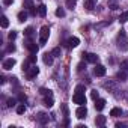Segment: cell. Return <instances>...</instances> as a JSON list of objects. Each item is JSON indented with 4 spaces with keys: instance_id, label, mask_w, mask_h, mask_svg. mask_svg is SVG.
<instances>
[{
    "instance_id": "6da1fadb",
    "label": "cell",
    "mask_w": 128,
    "mask_h": 128,
    "mask_svg": "<svg viewBox=\"0 0 128 128\" xmlns=\"http://www.w3.org/2000/svg\"><path fill=\"white\" fill-rule=\"evenodd\" d=\"M118 48L120 51H128V38H126V32L125 30H119L118 33Z\"/></svg>"
},
{
    "instance_id": "7a4b0ae2",
    "label": "cell",
    "mask_w": 128,
    "mask_h": 128,
    "mask_svg": "<svg viewBox=\"0 0 128 128\" xmlns=\"http://www.w3.org/2000/svg\"><path fill=\"white\" fill-rule=\"evenodd\" d=\"M48 36H50V27H48V26H42V27H41V32H39V45H41V47L45 45Z\"/></svg>"
},
{
    "instance_id": "3957f363",
    "label": "cell",
    "mask_w": 128,
    "mask_h": 128,
    "mask_svg": "<svg viewBox=\"0 0 128 128\" xmlns=\"http://www.w3.org/2000/svg\"><path fill=\"white\" fill-rule=\"evenodd\" d=\"M72 101L78 106H84L86 104V96H84V92H76L74 96H72Z\"/></svg>"
},
{
    "instance_id": "277c9868",
    "label": "cell",
    "mask_w": 128,
    "mask_h": 128,
    "mask_svg": "<svg viewBox=\"0 0 128 128\" xmlns=\"http://www.w3.org/2000/svg\"><path fill=\"white\" fill-rule=\"evenodd\" d=\"M82 56H83V57H84V59H86L89 63H94V65H96V63H98V60H100V57H98L95 53H83Z\"/></svg>"
},
{
    "instance_id": "5b68a950",
    "label": "cell",
    "mask_w": 128,
    "mask_h": 128,
    "mask_svg": "<svg viewBox=\"0 0 128 128\" xmlns=\"http://www.w3.org/2000/svg\"><path fill=\"white\" fill-rule=\"evenodd\" d=\"M106 72H107L106 66H104V65H98V63H96L95 68H94V76H96V77H104Z\"/></svg>"
},
{
    "instance_id": "8992f818",
    "label": "cell",
    "mask_w": 128,
    "mask_h": 128,
    "mask_svg": "<svg viewBox=\"0 0 128 128\" xmlns=\"http://www.w3.org/2000/svg\"><path fill=\"white\" fill-rule=\"evenodd\" d=\"M38 74H39V68H38L36 65H33V66H30V68L27 70V72H26V77H27L29 80H32V78H35Z\"/></svg>"
},
{
    "instance_id": "52a82bcc",
    "label": "cell",
    "mask_w": 128,
    "mask_h": 128,
    "mask_svg": "<svg viewBox=\"0 0 128 128\" xmlns=\"http://www.w3.org/2000/svg\"><path fill=\"white\" fill-rule=\"evenodd\" d=\"M24 45H26V48H27L30 53H38V50H39V47L32 41V38H29V39L26 41V44H24Z\"/></svg>"
},
{
    "instance_id": "ba28073f",
    "label": "cell",
    "mask_w": 128,
    "mask_h": 128,
    "mask_svg": "<svg viewBox=\"0 0 128 128\" xmlns=\"http://www.w3.org/2000/svg\"><path fill=\"white\" fill-rule=\"evenodd\" d=\"M86 114H88V108H86V106H80V107L77 108V112H76V116H77L78 119H84Z\"/></svg>"
},
{
    "instance_id": "9c48e42d",
    "label": "cell",
    "mask_w": 128,
    "mask_h": 128,
    "mask_svg": "<svg viewBox=\"0 0 128 128\" xmlns=\"http://www.w3.org/2000/svg\"><path fill=\"white\" fill-rule=\"evenodd\" d=\"M2 66H3V70H6V71H8V70H12V68L15 66V59H12V57L6 59V60L3 62V65H2Z\"/></svg>"
},
{
    "instance_id": "30bf717a",
    "label": "cell",
    "mask_w": 128,
    "mask_h": 128,
    "mask_svg": "<svg viewBox=\"0 0 128 128\" xmlns=\"http://www.w3.org/2000/svg\"><path fill=\"white\" fill-rule=\"evenodd\" d=\"M65 44H66V47H68V48H74V47H77V45L80 44V39H78V38H76V36H71Z\"/></svg>"
},
{
    "instance_id": "8fae6325",
    "label": "cell",
    "mask_w": 128,
    "mask_h": 128,
    "mask_svg": "<svg viewBox=\"0 0 128 128\" xmlns=\"http://www.w3.org/2000/svg\"><path fill=\"white\" fill-rule=\"evenodd\" d=\"M36 119H38V122L41 124V125H45V124H48V114L47 113H38V116H36Z\"/></svg>"
},
{
    "instance_id": "7c38bea8",
    "label": "cell",
    "mask_w": 128,
    "mask_h": 128,
    "mask_svg": "<svg viewBox=\"0 0 128 128\" xmlns=\"http://www.w3.org/2000/svg\"><path fill=\"white\" fill-rule=\"evenodd\" d=\"M53 59H54V56L51 53H45L44 57H42V60H44L45 65H53Z\"/></svg>"
},
{
    "instance_id": "4fadbf2b",
    "label": "cell",
    "mask_w": 128,
    "mask_h": 128,
    "mask_svg": "<svg viewBox=\"0 0 128 128\" xmlns=\"http://www.w3.org/2000/svg\"><path fill=\"white\" fill-rule=\"evenodd\" d=\"M104 107H106V100H102V98H98V100L95 101V108H96L98 112H101Z\"/></svg>"
},
{
    "instance_id": "5bb4252c",
    "label": "cell",
    "mask_w": 128,
    "mask_h": 128,
    "mask_svg": "<svg viewBox=\"0 0 128 128\" xmlns=\"http://www.w3.org/2000/svg\"><path fill=\"white\" fill-rule=\"evenodd\" d=\"M106 120H107L106 116H102V114H101V116H96V118H95V125H96V126H104V125H106Z\"/></svg>"
},
{
    "instance_id": "9a60e30c",
    "label": "cell",
    "mask_w": 128,
    "mask_h": 128,
    "mask_svg": "<svg viewBox=\"0 0 128 128\" xmlns=\"http://www.w3.org/2000/svg\"><path fill=\"white\" fill-rule=\"evenodd\" d=\"M126 77H128V74L125 72V70H120V71L116 74V78H118V80H120V82H125V80H126Z\"/></svg>"
},
{
    "instance_id": "2e32d148",
    "label": "cell",
    "mask_w": 128,
    "mask_h": 128,
    "mask_svg": "<svg viewBox=\"0 0 128 128\" xmlns=\"http://www.w3.org/2000/svg\"><path fill=\"white\" fill-rule=\"evenodd\" d=\"M38 15L39 17H45L47 15V6L45 5H39L38 6Z\"/></svg>"
},
{
    "instance_id": "e0dca14e",
    "label": "cell",
    "mask_w": 128,
    "mask_h": 128,
    "mask_svg": "<svg viewBox=\"0 0 128 128\" xmlns=\"http://www.w3.org/2000/svg\"><path fill=\"white\" fill-rule=\"evenodd\" d=\"M53 104H54L53 96H45V100H44V106H45V107H48V108H51V107H53Z\"/></svg>"
},
{
    "instance_id": "ac0fdd59",
    "label": "cell",
    "mask_w": 128,
    "mask_h": 128,
    "mask_svg": "<svg viewBox=\"0 0 128 128\" xmlns=\"http://www.w3.org/2000/svg\"><path fill=\"white\" fill-rule=\"evenodd\" d=\"M27 17H29V14H27L26 11H21V12L18 14V21H20V23H24V21L27 20Z\"/></svg>"
},
{
    "instance_id": "d6986e66",
    "label": "cell",
    "mask_w": 128,
    "mask_h": 128,
    "mask_svg": "<svg viewBox=\"0 0 128 128\" xmlns=\"http://www.w3.org/2000/svg\"><path fill=\"white\" fill-rule=\"evenodd\" d=\"M110 24V20H107V21H102V23H96L94 27H95V30H100V29H102V27H106V26H108Z\"/></svg>"
},
{
    "instance_id": "ffe728a7",
    "label": "cell",
    "mask_w": 128,
    "mask_h": 128,
    "mask_svg": "<svg viewBox=\"0 0 128 128\" xmlns=\"http://www.w3.org/2000/svg\"><path fill=\"white\" fill-rule=\"evenodd\" d=\"M120 114H122V110H120L119 107H114V108H112V112H110V116H113V118L120 116Z\"/></svg>"
},
{
    "instance_id": "44dd1931",
    "label": "cell",
    "mask_w": 128,
    "mask_h": 128,
    "mask_svg": "<svg viewBox=\"0 0 128 128\" xmlns=\"http://www.w3.org/2000/svg\"><path fill=\"white\" fill-rule=\"evenodd\" d=\"M39 92H41V95H44V96H53V92H51L50 89L41 88V89H39Z\"/></svg>"
},
{
    "instance_id": "7402d4cb",
    "label": "cell",
    "mask_w": 128,
    "mask_h": 128,
    "mask_svg": "<svg viewBox=\"0 0 128 128\" xmlns=\"http://www.w3.org/2000/svg\"><path fill=\"white\" fill-rule=\"evenodd\" d=\"M51 54H53L54 57H60V56H62V50H60V47L53 48V50H51Z\"/></svg>"
},
{
    "instance_id": "603a6c76",
    "label": "cell",
    "mask_w": 128,
    "mask_h": 128,
    "mask_svg": "<svg viewBox=\"0 0 128 128\" xmlns=\"http://www.w3.org/2000/svg\"><path fill=\"white\" fill-rule=\"evenodd\" d=\"M8 26H9V20H8V17H6V15H2V27L6 29Z\"/></svg>"
},
{
    "instance_id": "cb8c5ba5",
    "label": "cell",
    "mask_w": 128,
    "mask_h": 128,
    "mask_svg": "<svg viewBox=\"0 0 128 128\" xmlns=\"http://www.w3.org/2000/svg\"><path fill=\"white\" fill-rule=\"evenodd\" d=\"M128 21V12H124V14H120V17H119V23H126Z\"/></svg>"
},
{
    "instance_id": "d4e9b609",
    "label": "cell",
    "mask_w": 128,
    "mask_h": 128,
    "mask_svg": "<svg viewBox=\"0 0 128 128\" xmlns=\"http://www.w3.org/2000/svg\"><path fill=\"white\" fill-rule=\"evenodd\" d=\"M24 35H26L27 38H33V27H27V29L24 30Z\"/></svg>"
},
{
    "instance_id": "484cf974",
    "label": "cell",
    "mask_w": 128,
    "mask_h": 128,
    "mask_svg": "<svg viewBox=\"0 0 128 128\" xmlns=\"http://www.w3.org/2000/svg\"><path fill=\"white\" fill-rule=\"evenodd\" d=\"M94 5H95V3H92L90 0H86V2H84V8H86L88 11H92V9H94Z\"/></svg>"
},
{
    "instance_id": "4316f807",
    "label": "cell",
    "mask_w": 128,
    "mask_h": 128,
    "mask_svg": "<svg viewBox=\"0 0 128 128\" xmlns=\"http://www.w3.org/2000/svg\"><path fill=\"white\" fill-rule=\"evenodd\" d=\"M56 17H65V9H63V8H57L56 9Z\"/></svg>"
},
{
    "instance_id": "83f0119b",
    "label": "cell",
    "mask_w": 128,
    "mask_h": 128,
    "mask_svg": "<svg viewBox=\"0 0 128 128\" xmlns=\"http://www.w3.org/2000/svg\"><path fill=\"white\" fill-rule=\"evenodd\" d=\"M15 104H17V100H15V98H9V100L6 101V106H8V107H14Z\"/></svg>"
},
{
    "instance_id": "f1b7e54d",
    "label": "cell",
    "mask_w": 128,
    "mask_h": 128,
    "mask_svg": "<svg viewBox=\"0 0 128 128\" xmlns=\"http://www.w3.org/2000/svg\"><path fill=\"white\" fill-rule=\"evenodd\" d=\"M24 112H26V106H24V104H20V106L17 107V113H18V114H23Z\"/></svg>"
},
{
    "instance_id": "f546056e",
    "label": "cell",
    "mask_w": 128,
    "mask_h": 128,
    "mask_svg": "<svg viewBox=\"0 0 128 128\" xmlns=\"http://www.w3.org/2000/svg\"><path fill=\"white\" fill-rule=\"evenodd\" d=\"M90 98H92L94 101H96V100L100 98V94H98V90H92V92H90Z\"/></svg>"
},
{
    "instance_id": "4dcf8cb0",
    "label": "cell",
    "mask_w": 128,
    "mask_h": 128,
    "mask_svg": "<svg viewBox=\"0 0 128 128\" xmlns=\"http://www.w3.org/2000/svg\"><path fill=\"white\" fill-rule=\"evenodd\" d=\"M66 6L70 9H74L76 8V0H66Z\"/></svg>"
},
{
    "instance_id": "1f68e13d",
    "label": "cell",
    "mask_w": 128,
    "mask_h": 128,
    "mask_svg": "<svg viewBox=\"0 0 128 128\" xmlns=\"http://www.w3.org/2000/svg\"><path fill=\"white\" fill-rule=\"evenodd\" d=\"M29 62H30V63H36V53H30V56H29Z\"/></svg>"
},
{
    "instance_id": "d6a6232c",
    "label": "cell",
    "mask_w": 128,
    "mask_h": 128,
    "mask_svg": "<svg viewBox=\"0 0 128 128\" xmlns=\"http://www.w3.org/2000/svg\"><path fill=\"white\" fill-rule=\"evenodd\" d=\"M76 92H86V86L84 84H78L76 88Z\"/></svg>"
},
{
    "instance_id": "836d02e7",
    "label": "cell",
    "mask_w": 128,
    "mask_h": 128,
    "mask_svg": "<svg viewBox=\"0 0 128 128\" xmlns=\"http://www.w3.org/2000/svg\"><path fill=\"white\" fill-rule=\"evenodd\" d=\"M8 38H9L11 41H14V39L17 38V32H15V30H12V32H9V35H8Z\"/></svg>"
},
{
    "instance_id": "e575fe53",
    "label": "cell",
    "mask_w": 128,
    "mask_h": 128,
    "mask_svg": "<svg viewBox=\"0 0 128 128\" xmlns=\"http://www.w3.org/2000/svg\"><path fill=\"white\" fill-rule=\"evenodd\" d=\"M24 6H26L27 9L33 8V3H32V0H24Z\"/></svg>"
},
{
    "instance_id": "d590c367",
    "label": "cell",
    "mask_w": 128,
    "mask_h": 128,
    "mask_svg": "<svg viewBox=\"0 0 128 128\" xmlns=\"http://www.w3.org/2000/svg\"><path fill=\"white\" fill-rule=\"evenodd\" d=\"M62 110H63V113H65V116H70V110H68L66 104H62Z\"/></svg>"
},
{
    "instance_id": "8d00e7d4",
    "label": "cell",
    "mask_w": 128,
    "mask_h": 128,
    "mask_svg": "<svg viewBox=\"0 0 128 128\" xmlns=\"http://www.w3.org/2000/svg\"><path fill=\"white\" fill-rule=\"evenodd\" d=\"M29 63H30V62H29V59L23 63V71H24V72H27V70H29Z\"/></svg>"
},
{
    "instance_id": "74e56055",
    "label": "cell",
    "mask_w": 128,
    "mask_h": 128,
    "mask_svg": "<svg viewBox=\"0 0 128 128\" xmlns=\"http://www.w3.org/2000/svg\"><path fill=\"white\" fill-rule=\"evenodd\" d=\"M6 51L14 53V51H15V45H14V44H9V45H8V48H6Z\"/></svg>"
},
{
    "instance_id": "f35d334b",
    "label": "cell",
    "mask_w": 128,
    "mask_h": 128,
    "mask_svg": "<svg viewBox=\"0 0 128 128\" xmlns=\"http://www.w3.org/2000/svg\"><path fill=\"white\" fill-rule=\"evenodd\" d=\"M18 100H20L21 102H26V100H27V96H26L24 94H20V95H18Z\"/></svg>"
},
{
    "instance_id": "ab89813d",
    "label": "cell",
    "mask_w": 128,
    "mask_h": 128,
    "mask_svg": "<svg viewBox=\"0 0 128 128\" xmlns=\"http://www.w3.org/2000/svg\"><path fill=\"white\" fill-rule=\"evenodd\" d=\"M120 66H122V70H125V71H126V70H128V60H124Z\"/></svg>"
},
{
    "instance_id": "60d3db41",
    "label": "cell",
    "mask_w": 128,
    "mask_h": 128,
    "mask_svg": "<svg viewBox=\"0 0 128 128\" xmlns=\"http://www.w3.org/2000/svg\"><path fill=\"white\" fill-rule=\"evenodd\" d=\"M83 70H86V66L83 65V63H80V65H78V71H83Z\"/></svg>"
},
{
    "instance_id": "b9f144b4",
    "label": "cell",
    "mask_w": 128,
    "mask_h": 128,
    "mask_svg": "<svg viewBox=\"0 0 128 128\" xmlns=\"http://www.w3.org/2000/svg\"><path fill=\"white\" fill-rule=\"evenodd\" d=\"M110 9H113V11L118 9V5H116V3H112V5H110Z\"/></svg>"
},
{
    "instance_id": "7bdbcfd3",
    "label": "cell",
    "mask_w": 128,
    "mask_h": 128,
    "mask_svg": "<svg viewBox=\"0 0 128 128\" xmlns=\"http://www.w3.org/2000/svg\"><path fill=\"white\" fill-rule=\"evenodd\" d=\"M3 3L8 6V5H12V0H3Z\"/></svg>"
},
{
    "instance_id": "ee69618b",
    "label": "cell",
    "mask_w": 128,
    "mask_h": 128,
    "mask_svg": "<svg viewBox=\"0 0 128 128\" xmlns=\"http://www.w3.org/2000/svg\"><path fill=\"white\" fill-rule=\"evenodd\" d=\"M125 126V124H116V128H124Z\"/></svg>"
},
{
    "instance_id": "f6af8a7d",
    "label": "cell",
    "mask_w": 128,
    "mask_h": 128,
    "mask_svg": "<svg viewBox=\"0 0 128 128\" xmlns=\"http://www.w3.org/2000/svg\"><path fill=\"white\" fill-rule=\"evenodd\" d=\"M5 82H6V80H5V77H3V76H2V77H0V83H2V84H3V83H5Z\"/></svg>"
},
{
    "instance_id": "bcb514c9",
    "label": "cell",
    "mask_w": 128,
    "mask_h": 128,
    "mask_svg": "<svg viewBox=\"0 0 128 128\" xmlns=\"http://www.w3.org/2000/svg\"><path fill=\"white\" fill-rule=\"evenodd\" d=\"M90 2H92V3H96V0H90Z\"/></svg>"
}]
</instances>
